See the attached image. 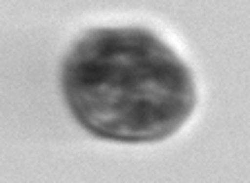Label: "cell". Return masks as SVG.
<instances>
[{
	"instance_id": "1",
	"label": "cell",
	"mask_w": 250,
	"mask_h": 183,
	"mask_svg": "<svg viewBox=\"0 0 250 183\" xmlns=\"http://www.w3.org/2000/svg\"><path fill=\"white\" fill-rule=\"evenodd\" d=\"M69 107L99 136L143 141L167 136L194 105V85L177 54L139 29L94 32L65 67Z\"/></svg>"
}]
</instances>
